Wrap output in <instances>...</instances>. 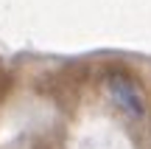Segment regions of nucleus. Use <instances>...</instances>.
<instances>
[{
	"label": "nucleus",
	"mask_w": 151,
	"mask_h": 149,
	"mask_svg": "<svg viewBox=\"0 0 151 149\" xmlns=\"http://www.w3.org/2000/svg\"><path fill=\"white\" fill-rule=\"evenodd\" d=\"M109 96L118 101V107L123 113H129L132 118H140L146 113V104H143V96L137 90L134 82H129L126 76H112L109 79Z\"/></svg>",
	"instance_id": "1"
}]
</instances>
